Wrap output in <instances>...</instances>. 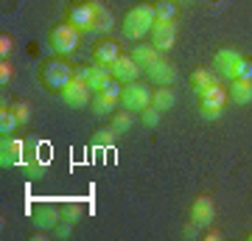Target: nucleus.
Listing matches in <instances>:
<instances>
[{
  "label": "nucleus",
  "instance_id": "obj_6",
  "mask_svg": "<svg viewBox=\"0 0 252 241\" xmlns=\"http://www.w3.org/2000/svg\"><path fill=\"white\" fill-rule=\"evenodd\" d=\"M118 104L124 109H129V112H140V109H146L152 104V90H149V84L129 81V84H124V93H121Z\"/></svg>",
  "mask_w": 252,
  "mask_h": 241
},
{
  "label": "nucleus",
  "instance_id": "obj_15",
  "mask_svg": "<svg viewBox=\"0 0 252 241\" xmlns=\"http://www.w3.org/2000/svg\"><path fill=\"white\" fill-rule=\"evenodd\" d=\"M132 59H135V62L146 70V68H152L154 62H160V59H162V51H160V48H154L152 42H143V39H140V42L132 48Z\"/></svg>",
  "mask_w": 252,
  "mask_h": 241
},
{
  "label": "nucleus",
  "instance_id": "obj_11",
  "mask_svg": "<svg viewBox=\"0 0 252 241\" xmlns=\"http://www.w3.org/2000/svg\"><path fill=\"white\" fill-rule=\"evenodd\" d=\"M59 99H62L67 107H76V109H79V107H87V104L93 101V90L87 87V81L73 79L70 84L62 90V96H59Z\"/></svg>",
  "mask_w": 252,
  "mask_h": 241
},
{
  "label": "nucleus",
  "instance_id": "obj_14",
  "mask_svg": "<svg viewBox=\"0 0 252 241\" xmlns=\"http://www.w3.org/2000/svg\"><path fill=\"white\" fill-rule=\"evenodd\" d=\"M62 222V207L56 205H39L34 210V224L39 230H56V224Z\"/></svg>",
  "mask_w": 252,
  "mask_h": 241
},
{
  "label": "nucleus",
  "instance_id": "obj_18",
  "mask_svg": "<svg viewBox=\"0 0 252 241\" xmlns=\"http://www.w3.org/2000/svg\"><path fill=\"white\" fill-rule=\"evenodd\" d=\"M152 104L160 107L162 112H168L177 104V93L171 90V84H157V90H152Z\"/></svg>",
  "mask_w": 252,
  "mask_h": 241
},
{
  "label": "nucleus",
  "instance_id": "obj_10",
  "mask_svg": "<svg viewBox=\"0 0 252 241\" xmlns=\"http://www.w3.org/2000/svg\"><path fill=\"white\" fill-rule=\"evenodd\" d=\"M174 39H177V20H157L152 28V45L160 48L162 54L174 48Z\"/></svg>",
  "mask_w": 252,
  "mask_h": 241
},
{
  "label": "nucleus",
  "instance_id": "obj_35",
  "mask_svg": "<svg viewBox=\"0 0 252 241\" xmlns=\"http://www.w3.org/2000/svg\"><path fill=\"white\" fill-rule=\"evenodd\" d=\"M196 230H199V224L193 222V219H190V222L185 224V227H182V236H185V239H193V236H196Z\"/></svg>",
  "mask_w": 252,
  "mask_h": 241
},
{
  "label": "nucleus",
  "instance_id": "obj_25",
  "mask_svg": "<svg viewBox=\"0 0 252 241\" xmlns=\"http://www.w3.org/2000/svg\"><path fill=\"white\" fill-rule=\"evenodd\" d=\"M132 124H135V112H129V109H124V107L118 109V112H112V126H115L121 135L129 132Z\"/></svg>",
  "mask_w": 252,
  "mask_h": 241
},
{
  "label": "nucleus",
  "instance_id": "obj_7",
  "mask_svg": "<svg viewBox=\"0 0 252 241\" xmlns=\"http://www.w3.org/2000/svg\"><path fill=\"white\" fill-rule=\"evenodd\" d=\"M90 56H93V65H112L121 56V45H118V39H112V36H101V39H95L90 48Z\"/></svg>",
  "mask_w": 252,
  "mask_h": 241
},
{
  "label": "nucleus",
  "instance_id": "obj_1",
  "mask_svg": "<svg viewBox=\"0 0 252 241\" xmlns=\"http://www.w3.org/2000/svg\"><path fill=\"white\" fill-rule=\"evenodd\" d=\"M73 79H76L73 76V65L64 62L62 56H51V59H45V62L39 65V84L51 96H62V90Z\"/></svg>",
  "mask_w": 252,
  "mask_h": 241
},
{
  "label": "nucleus",
  "instance_id": "obj_24",
  "mask_svg": "<svg viewBox=\"0 0 252 241\" xmlns=\"http://www.w3.org/2000/svg\"><path fill=\"white\" fill-rule=\"evenodd\" d=\"M152 6L157 20H177V0H154Z\"/></svg>",
  "mask_w": 252,
  "mask_h": 241
},
{
  "label": "nucleus",
  "instance_id": "obj_20",
  "mask_svg": "<svg viewBox=\"0 0 252 241\" xmlns=\"http://www.w3.org/2000/svg\"><path fill=\"white\" fill-rule=\"evenodd\" d=\"M118 107V101L115 99H109L107 93H93V101H90V109L95 112V115H112Z\"/></svg>",
  "mask_w": 252,
  "mask_h": 241
},
{
  "label": "nucleus",
  "instance_id": "obj_9",
  "mask_svg": "<svg viewBox=\"0 0 252 241\" xmlns=\"http://www.w3.org/2000/svg\"><path fill=\"white\" fill-rule=\"evenodd\" d=\"M0 166H26L23 157V140L11 135H0Z\"/></svg>",
  "mask_w": 252,
  "mask_h": 241
},
{
  "label": "nucleus",
  "instance_id": "obj_32",
  "mask_svg": "<svg viewBox=\"0 0 252 241\" xmlns=\"http://www.w3.org/2000/svg\"><path fill=\"white\" fill-rule=\"evenodd\" d=\"M11 79H14V65H11L9 59L3 56V59H0V84L6 87V84H9Z\"/></svg>",
  "mask_w": 252,
  "mask_h": 241
},
{
  "label": "nucleus",
  "instance_id": "obj_36",
  "mask_svg": "<svg viewBox=\"0 0 252 241\" xmlns=\"http://www.w3.org/2000/svg\"><path fill=\"white\" fill-rule=\"evenodd\" d=\"M221 239V233L213 230V227H205V241H219Z\"/></svg>",
  "mask_w": 252,
  "mask_h": 241
},
{
  "label": "nucleus",
  "instance_id": "obj_31",
  "mask_svg": "<svg viewBox=\"0 0 252 241\" xmlns=\"http://www.w3.org/2000/svg\"><path fill=\"white\" fill-rule=\"evenodd\" d=\"M11 107H14V112H17L20 124H28V121H31V112H34V107H31L28 101H17V104H11Z\"/></svg>",
  "mask_w": 252,
  "mask_h": 241
},
{
  "label": "nucleus",
  "instance_id": "obj_29",
  "mask_svg": "<svg viewBox=\"0 0 252 241\" xmlns=\"http://www.w3.org/2000/svg\"><path fill=\"white\" fill-rule=\"evenodd\" d=\"M95 9H98V31H109V28L115 26V20H112L109 9L101 3V0H95Z\"/></svg>",
  "mask_w": 252,
  "mask_h": 241
},
{
  "label": "nucleus",
  "instance_id": "obj_28",
  "mask_svg": "<svg viewBox=\"0 0 252 241\" xmlns=\"http://www.w3.org/2000/svg\"><path fill=\"white\" fill-rule=\"evenodd\" d=\"M160 118H162V109L154 107V104H149L146 109H140V124H146V126H157Z\"/></svg>",
  "mask_w": 252,
  "mask_h": 241
},
{
  "label": "nucleus",
  "instance_id": "obj_5",
  "mask_svg": "<svg viewBox=\"0 0 252 241\" xmlns=\"http://www.w3.org/2000/svg\"><path fill=\"white\" fill-rule=\"evenodd\" d=\"M199 99V115L202 118H219L221 112H224V104L227 99H230V93H227L224 84H219V81H213L210 87H205L202 93H196Z\"/></svg>",
  "mask_w": 252,
  "mask_h": 241
},
{
  "label": "nucleus",
  "instance_id": "obj_26",
  "mask_svg": "<svg viewBox=\"0 0 252 241\" xmlns=\"http://www.w3.org/2000/svg\"><path fill=\"white\" fill-rule=\"evenodd\" d=\"M26 171H28V177L31 179H39L42 177V171H45V157H39L36 152L28 154V160H26Z\"/></svg>",
  "mask_w": 252,
  "mask_h": 241
},
{
  "label": "nucleus",
  "instance_id": "obj_13",
  "mask_svg": "<svg viewBox=\"0 0 252 241\" xmlns=\"http://www.w3.org/2000/svg\"><path fill=\"white\" fill-rule=\"evenodd\" d=\"M81 216H84V205H79V202H67V205H62V222L56 224L54 233L59 236V239H67Z\"/></svg>",
  "mask_w": 252,
  "mask_h": 241
},
{
  "label": "nucleus",
  "instance_id": "obj_34",
  "mask_svg": "<svg viewBox=\"0 0 252 241\" xmlns=\"http://www.w3.org/2000/svg\"><path fill=\"white\" fill-rule=\"evenodd\" d=\"M14 51V39L9 34H0V56H9Z\"/></svg>",
  "mask_w": 252,
  "mask_h": 241
},
{
  "label": "nucleus",
  "instance_id": "obj_17",
  "mask_svg": "<svg viewBox=\"0 0 252 241\" xmlns=\"http://www.w3.org/2000/svg\"><path fill=\"white\" fill-rule=\"evenodd\" d=\"M241 51H235V48H219L216 56H213V62H216V68L221 70V76H233V68L238 65V59H241Z\"/></svg>",
  "mask_w": 252,
  "mask_h": 241
},
{
  "label": "nucleus",
  "instance_id": "obj_21",
  "mask_svg": "<svg viewBox=\"0 0 252 241\" xmlns=\"http://www.w3.org/2000/svg\"><path fill=\"white\" fill-rule=\"evenodd\" d=\"M17 126H20V118L14 112V107L11 104H3L0 107V135H11Z\"/></svg>",
  "mask_w": 252,
  "mask_h": 241
},
{
  "label": "nucleus",
  "instance_id": "obj_27",
  "mask_svg": "<svg viewBox=\"0 0 252 241\" xmlns=\"http://www.w3.org/2000/svg\"><path fill=\"white\" fill-rule=\"evenodd\" d=\"M230 79H241V81H252V59L250 56H241L238 65L233 68V76Z\"/></svg>",
  "mask_w": 252,
  "mask_h": 241
},
{
  "label": "nucleus",
  "instance_id": "obj_2",
  "mask_svg": "<svg viewBox=\"0 0 252 241\" xmlns=\"http://www.w3.org/2000/svg\"><path fill=\"white\" fill-rule=\"evenodd\" d=\"M154 23H157V17H154L152 3H135V6L124 14V20H121V31H124L126 39L140 42L146 34H152Z\"/></svg>",
  "mask_w": 252,
  "mask_h": 241
},
{
  "label": "nucleus",
  "instance_id": "obj_33",
  "mask_svg": "<svg viewBox=\"0 0 252 241\" xmlns=\"http://www.w3.org/2000/svg\"><path fill=\"white\" fill-rule=\"evenodd\" d=\"M93 70H95V65H73V76L79 81H90Z\"/></svg>",
  "mask_w": 252,
  "mask_h": 241
},
{
  "label": "nucleus",
  "instance_id": "obj_23",
  "mask_svg": "<svg viewBox=\"0 0 252 241\" xmlns=\"http://www.w3.org/2000/svg\"><path fill=\"white\" fill-rule=\"evenodd\" d=\"M118 129L112 124L109 126H101V129H95V132H93V146H112V143L118 140Z\"/></svg>",
  "mask_w": 252,
  "mask_h": 241
},
{
  "label": "nucleus",
  "instance_id": "obj_3",
  "mask_svg": "<svg viewBox=\"0 0 252 241\" xmlns=\"http://www.w3.org/2000/svg\"><path fill=\"white\" fill-rule=\"evenodd\" d=\"M64 23H70L73 28L84 31H95L98 28V9L95 0H73L64 6Z\"/></svg>",
  "mask_w": 252,
  "mask_h": 241
},
{
  "label": "nucleus",
  "instance_id": "obj_22",
  "mask_svg": "<svg viewBox=\"0 0 252 241\" xmlns=\"http://www.w3.org/2000/svg\"><path fill=\"white\" fill-rule=\"evenodd\" d=\"M188 81H190V87L196 90V93H202L205 87H210V84L216 81V76L207 70V68H196V70L190 73V79H188Z\"/></svg>",
  "mask_w": 252,
  "mask_h": 241
},
{
  "label": "nucleus",
  "instance_id": "obj_30",
  "mask_svg": "<svg viewBox=\"0 0 252 241\" xmlns=\"http://www.w3.org/2000/svg\"><path fill=\"white\" fill-rule=\"evenodd\" d=\"M101 93H107L109 99L121 101V93H124V81H121V79H115V76H112V79H107V84L101 87Z\"/></svg>",
  "mask_w": 252,
  "mask_h": 241
},
{
  "label": "nucleus",
  "instance_id": "obj_37",
  "mask_svg": "<svg viewBox=\"0 0 252 241\" xmlns=\"http://www.w3.org/2000/svg\"><path fill=\"white\" fill-rule=\"evenodd\" d=\"M247 239H250V241H252V230H250V233H247Z\"/></svg>",
  "mask_w": 252,
  "mask_h": 241
},
{
  "label": "nucleus",
  "instance_id": "obj_4",
  "mask_svg": "<svg viewBox=\"0 0 252 241\" xmlns=\"http://www.w3.org/2000/svg\"><path fill=\"white\" fill-rule=\"evenodd\" d=\"M48 42H51V51L59 54V56L73 54V51L81 45V31L62 20V23H56V26L48 28Z\"/></svg>",
  "mask_w": 252,
  "mask_h": 241
},
{
  "label": "nucleus",
  "instance_id": "obj_12",
  "mask_svg": "<svg viewBox=\"0 0 252 241\" xmlns=\"http://www.w3.org/2000/svg\"><path fill=\"white\" fill-rule=\"evenodd\" d=\"M109 68H112V76H115V79H121L124 84L137 81V76H140V65L132 59V54H121L115 62L109 65Z\"/></svg>",
  "mask_w": 252,
  "mask_h": 241
},
{
  "label": "nucleus",
  "instance_id": "obj_19",
  "mask_svg": "<svg viewBox=\"0 0 252 241\" xmlns=\"http://www.w3.org/2000/svg\"><path fill=\"white\" fill-rule=\"evenodd\" d=\"M230 99L235 104H250L252 101V81H241V79H230Z\"/></svg>",
  "mask_w": 252,
  "mask_h": 241
},
{
  "label": "nucleus",
  "instance_id": "obj_8",
  "mask_svg": "<svg viewBox=\"0 0 252 241\" xmlns=\"http://www.w3.org/2000/svg\"><path fill=\"white\" fill-rule=\"evenodd\" d=\"M190 219L205 230V227H210L213 224V219H216V202H213V197H207V194H199L193 202H190Z\"/></svg>",
  "mask_w": 252,
  "mask_h": 241
},
{
  "label": "nucleus",
  "instance_id": "obj_16",
  "mask_svg": "<svg viewBox=\"0 0 252 241\" xmlns=\"http://www.w3.org/2000/svg\"><path fill=\"white\" fill-rule=\"evenodd\" d=\"M146 73H149V79H152L154 84H174V81H177V68H174L165 56H162L160 62H154L152 68H146Z\"/></svg>",
  "mask_w": 252,
  "mask_h": 241
}]
</instances>
